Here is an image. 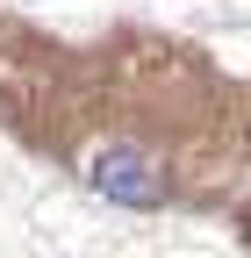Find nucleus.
Masks as SVG:
<instances>
[{
	"mask_svg": "<svg viewBox=\"0 0 251 258\" xmlns=\"http://www.w3.org/2000/svg\"><path fill=\"white\" fill-rule=\"evenodd\" d=\"M86 179L101 186V194H115V201H130V208H158V201H165V165H158L151 151H137V144L93 151Z\"/></svg>",
	"mask_w": 251,
	"mask_h": 258,
	"instance_id": "1",
	"label": "nucleus"
}]
</instances>
